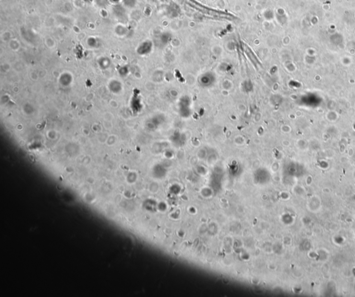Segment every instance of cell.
Instances as JSON below:
<instances>
[{
    "label": "cell",
    "mask_w": 355,
    "mask_h": 297,
    "mask_svg": "<svg viewBox=\"0 0 355 297\" xmlns=\"http://www.w3.org/2000/svg\"><path fill=\"white\" fill-rule=\"evenodd\" d=\"M214 75L211 73H206L201 76L200 82L202 85L205 87H209L214 82Z\"/></svg>",
    "instance_id": "obj_1"
}]
</instances>
